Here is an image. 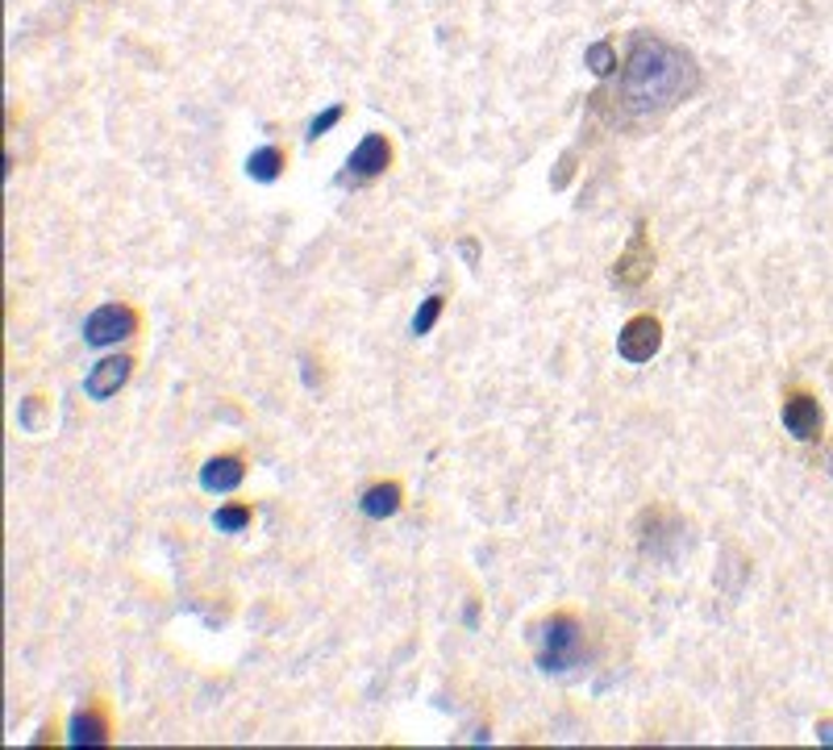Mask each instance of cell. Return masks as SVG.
Returning <instances> with one entry per match:
<instances>
[{
  "label": "cell",
  "mask_w": 833,
  "mask_h": 750,
  "mask_svg": "<svg viewBox=\"0 0 833 750\" xmlns=\"http://www.w3.org/2000/svg\"><path fill=\"white\" fill-rule=\"evenodd\" d=\"M608 92H596V109L604 122L629 125L650 122L666 109L684 104L700 88V67L684 46L659 38V34H634L629 55L608 76Z\"/></svg>",
  "instance_id": "6da1fadb"
},
{
  "label": "cell",
  "mask_w": 833,
  "mask_h": 750,
  "mask_svg": "<svg viewBox=\"0 0 833 750\" xmlns=\"http://www.w3.org/2000/svg\"><path fill=\"white\" fill-rule=\"evenodd\" d=\"M529 638H534V659L546 675H567L592 659V646L575 613H550L529 629Z\"/></svg>",
  "instance_id": "7a4b0ae2"
},
{
  "label": "cell",
  "mask_w": 833,
  "mask_h": 750,
  "mask_svg": "<svg viewBox=\"0 0 833 750\" xmlns=\"http://www.w3.org/2000/svg\"><path fill=\"white\" fill-rule=\"evenodd\" d=\"M388 167H392V143H388L384 134H367V138L351 150L346 171L338 175V184L342 188L367 184V180H375V175H384Z\"/></svg>",
  "instance_id": "3957f363"
},
{
  "label": "cell",
  "mask_w": 833,
  "mask_h": 750,
  "mask_svg": "<svg viewBox=\"0 0 833 750\" xmlns=\"http://www.w3.org/2000/svg\"><path fill=\"white\" fill-rule=\"evenodd\" d=\"M134 330H138V312L129 309V305H101V309L88 312V321H83V338L92 346H117Z\"/></svg>",
  "instance_id": "277c9868"
},
{
  "label": "cell",
  "mask_w": 833,
  "mask_h": 750,
  "mask_svg": "<svg viewBox=\"0 0 833 750\" xmlns=\"http://www.w3.org/2000/svg\"><path fill=\"white\" fill-rule=\"evenodd\" d=\"M659 351H663V326H659V317H634V321H625L621 338H617V354H621L625 363H650Z\"/></svg>",
  "instance_id": "5b68a950"
},
{
  "label": "cell",
  "mask_w": 833,
  "mask_h": 750,
  "mask_svg": "<svg viewBox=\"0 0 833 750\" xmlns=\"http://www.w3.org/2000/svg\"><path fill=\"white\" fill-rule=\"evenodd\" d=\"M784 430H788L796 442H817L821 430H825V413H821V405H817V396L809 393H791L784 400Z\"/></svg>",
  "instance_id": "8992f818"
},
{
  "label": "cell",
  "mask_w": 833,
  "mask_h": 750,
  "mask_svg": "<svg viewBox=\"0 0 833 750\" xmlns=\"http://www.w3.org/2000/svg\"><path fill=\"white\" fill-rule=\"evenodd\" d=\"M129 375H134V359L129 354H113V359H101L88 379H83V393L92 396V400H109V396H117L129 384Z\"/></svg>",
  "instance_id": "52a82bcc"
},
{
  "label": "cell",
  "mask_w": 833,
  "mask_h": 750,
  "mask_svg": "<svg viewBox=\"0 0 833 750\" xmlns=\"http://www.w3.org/2000/svg\"><path fill=\"white\" fill-rule=\"evenodd\" d=\"M650 268H654V254L646 247V226H638L634 238H629V247H625V254L617 259V268H613V280H617L621 288H638V284H646Z\"/></svg>",
  "instance_id": "ba28073f"
},
{
  "label": "cell",
  "mask_w": 833,
  "mask_h": 750,
  "mask_svg": "<svg viewBox=\"0 0 833 750\" xmlns=\"http://www.w3.org/2000/svg\"><path fill=\"white\" fill-rule=\"evenodd\" d=\"M242 476H247L242 458L238 455H217V458H208L205 467H201V488L221 497V492H233V488L242 484Z\"/></svg>",
  "instance_id": "9c48e42d"
},
{
  "label": "cell",
  "mask_w": 833,
  "mask_h": 750,
  "mask_svg": "<svg viewBox=\"0 0 833 750\" xmlns=\"http://www.w3.org/2000/svg\"><path fill=\"white\" fill-rule=\"evenodd\" d=\"M67 742L71 747H104L109 742V721L101 708H80L67 726Z\"/></svg>",
  "instance_id": "30bf717a"
},
{
  "label": "cell",
  "mask_w": 833,
  "mask_h": 750,
  "mask_svg": "<svg viewBox=\"0 0 833 750\" xmlns=\"http://www.w3.org/2000/svg\"><path fill=\"white\" fill-rule=\"evenodd\" d=\"M400 484H392V479H384V484H372L367 492H363V513L372 521H388V518H396L400 513Z\"/></svg>",
  "instance_id": "8fae6325"
},
{
  "label": "cell",
  "mask_w": 833,
  "mask_h": 750,
  "mask_svg": "<svg viewBox=\"0 0 833 750\" xmlns=\"http://www.w3.org/2000/svg\"><path fill=\"white\" fill-rule=\"evenodd\" d=\"M284 163H288V155H284L279 146H259V150L247 159V175L250 180H259V184H271V180L284 175Z\"/></svg>",
  "instance_id": "7c38bea8"
},
{
  "label": "cell",
  "mask_w": 833,
  "mask_h": 750,
  "mask_svg": "<svg viewBox=\"0 0 833 750\" xmlns=\"http://www.w3.org/2000/svg\"><path fill=\"white\" fill-rule=\"evenodd\" d=\"M583 67H587L592 76L608 80V76L617 71V55H613V46H608V42H592V46L583 50Z\"/></svg>",
  "instance_id": "4fadbf2b"
},
{
  "label": "cell",
  "mask_w": 833,
  "mask_h": 750,
  "mask_svg": "<svg viewBox=\"0 0 833 750\" xmlns=\"http://www.w3.org/2000/svg\"><path fill=\"white\" fill-rule=\"evenodd\" d=\"M250 518H254L250 504H221V509L213 513V525H217L221 534H242L250 525Z\"/></svg>",
  "instance_id": "5bb4252c"
},
{
  "label": "cell",
  "mask_w": 833,
  "mask_h": 750,
  "mask_svg": "<svg viewBox=\"0 0 833 750\" xmlns=\"http://www.w3.org/2000/svg\"><path fill=\"white\" fill-rule=\"evenodd\" d=\"M442 309H446V300H442V296H425V300H421V309L413 312V338H425V333L434 330L437 317H442Z\"/></svg>",
  "instance_id": "9a60e30c"
},
{
  "label": "cell",
  "mask_w": 833,
  "mask_h": 750,
  "mask_svg": "<svg viewBox=\"0 0 833 750\" xmlns=\"http://www.w3.org/2000/svg\"><path fill=\"white\" fill-rule=\"evenodd\" d=\"M342 113H346L342 104H330V109H321V113H317V117L309 122V143H317L326 129H333V125L342 122Z\"/></svg>",
  "instance_id": "2e32d148"
},
{
  "label": "cell",
  "mask_w": 833,
  "mask_h": 750,
  "mask_svg": "<svg viewBox=\"0 0 833 750\" xmlns=\"http://www.w3.org/2000/svg\"><path fill=\"white\" fill-rule=\"evenodd\" d=\"M458 254H463L467 263H476V259H479V247H476V242H458Z\"/></svg>",
  "instance_id": "e0dca14e"
},
{
  "label": "cell",
  "mask_w": 833,
  "mask_h": 750,
  "mask_svg": "<svg viewBox=\"0 0 833 750\" xmlns=\"http://www.w3.org/2000/svg\"><path fill=\"white\" fill-rule=\"evenodd\" d=\"M817 738L830 747V742H833V721H821V726H817Z\"/></svg>",
  "instance_id": "ac0fdd59"
},
{
  "label": "cell",
  "mask_w": 833,
  "mask_h": 750,
  "mask_svg": "<svg viewBox=\"0 0 833 750\" xmlns=\"http://www.w3.org/2000/svg\"><path fill=\"white\" fill-rule=\"evenodd\" d=\"M830 476H833V455H830Z\"/></svg>",
  "instance_id": "d6986e66"
}]
</instances>
